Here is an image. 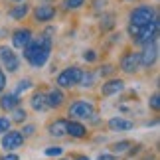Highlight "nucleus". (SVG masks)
Segmentation results:
<instances>
[{
  "mask_svg": "<svg viewBox=\"0 0 160 160\" xmlns=\"http://www.w3.org/2000/svg\"><path fill=\"white\" fill-rule=\"evenodd\" d=\"M52 32H53L52 28L46 30L38 40H32L24 48V59L32 67H36V69L44 67L48 63V59H50V52H52V36L50 34Z\"/></svg>",
  "mask_w": 160,
  "mask_h": 160,
  "instance_id": "nucleus-1",
  "label": "nucleus"
},
{
  "mask_svg": "<svg viewBox=\"0 0 160 160\" xmlns=\"http://www.w3.org/2000/svg\"><path fill=\"white\" fill-rule=\"evenodd\" d=\"M158 26H160L158 20H154L152 24H148V26H142V28L131 26V24H128V34L132 36V40L137 42V44L144 46V44H150V42L158 40Z\"/></svg>",
  "mask_w": 160,
  "mask_h": 160,
  "instance_id": "nucleus-2",
  "label": "nucleus"
},
{
  "mask_svg": "<svg viewBox=\"0 0 160 160\" xmlns=\"http://www.w3.org/2000/svg\"><path fill=\"white\" fill-rule=\"evenodd\" d=\"M131 26H148V24H152L154 20H158L156 16V10L152 8V6H137L132 12H131Z\"/></svg>",
  "mask_w": 160,
  "mask_h": 160,
  "instance_id": "nucleus-3",
  "label": "nucleus"
},
{
  "mask_svg": "<svg viewBox=\"0 0 160 160\" xmlns=\"http://www.w3.org/2000/svg\"><path fill=\"white\" fill-rule=\"evenodd\" d=\"M69 115L75 121H85V119H93L95 117V105L89 101H75L69 107Z\"/></svg>",
  "mask_w": 160,
  "mask_h": 160,
  "instance_id": "nucleus-4",
  "label": "nucleus"
},
{
  "mask_svg": "<svg viewBox=\"0 0 160 160\" xmlns=\"http://www.w3.org/2000/svg\"><path fill=\"white\" fill-rule=\"evenodd\" d=\"M81 69L79 67H67V69H63L58 75V79H55V83L59 85V87H73V85L79 83V79H81Z\"/></svg>",
  "mask_w": 160,
  "mask_h": 160,
  "instance_id": "nucleus-5",
  "label": "nucleus"
},
{
  "mask_svg": "<svg viewBox=\"0 0 160 160\" xmlns=\"http://www.w3.org/2000/svg\"><path fill=\"white\" fill-rule=\"evenodd\" d=\"M0 61H2V65L8 69V73H14V71H18V67H20V58H18L16 52H12V48H8V46H0Z\"/></svg>",
  "mask_w": 160,
  "mask_h": 160,
  "instance_id": "nucleus-6",
  "label": "nucleus"
},
{
  "mask_svg": "<svg viewBox=\"0 0 160 160\" xmlns=\"http://www.w3.org/2000/svg\"><path fill=\"white\" fill-rule=\"evenodd\" d=\"M144 50L140 52V67H150V65H154V61L158 58V40L154 42H150V44H144L142 46Z\"/></svg>",
  "mask_w": 160,
  "mask_h": 160,
  "instance_id": "nucleus-7",
  "label": "nucleus"
},
{
  "mask_svg": "<svg viewBox=\"0 0 160 160\" xmlns=\"http://www.w3.org/2000/svg\"><path fill=\"white\" fill-rule=\"evenodd\" d=\"M140 67V55L137 52H128L122 55V59H121V69L125 71V73H134Z\"/></svg>",
  "mask_w": 160,
  "mask_h": 160,
  "instance_id": "nucleus-8",
  "label": "nucleus"
},
{
  "mask_svg": "<svg viewBox=\"0 0 160 160\" xmlns=\"http://www.w3.org/2000/svg\"><path fill=\"white\" fill-rule=\"evenodd\" d=\"M24 144V137L20 131H8L4 132V138H2V146L6 150H16Z\"/></svg>",
  "mask_w": 160,
  "mask_h": 160,
  "instance_id": "nucleus-9",
  "label": "nucleus"
},
{
  "mask_svg": "<svg viewBox=\"0 0 160 160\" xmlns=\"http://www.w3.org/2000/svg\"><path fill=\"white\" fill-rule=\"evenodd\" d=\"M30 42H32V30L30 28H20L12 36V44H14L16 50H24Z\"/></svg>",
  "mask_w": 160,
  "mask_h": 160,
  "instance_id": "nucleus-10",
  "label": "nucleus"
},
{
  "mask_svg": "<svg viewBox=\"0 0 160 160\" xmlns=\"http://www.w3.org/2000/svg\"><path fill=\"white\" fill-rule=\"evenodd\" d=\"M34 16H36L38 22H50V20H53V16H55V8L52 4H40L38 8H36Z\"/></svg>",
  "mask_w": 160,
  "mask_h": 160,
  "instance_id": "nucleus-11",
  "label": "nucleus"
},
{
  "mask_svg": "<svg viewBox=\"0 0 160 160\" xmlns=\"http://www.w3.org/2000/svg\"><path fill=\"white\" fill-rule=\"evenodd\" d=\"M134 125L132 121L128 119H122V117H113V119H109V128L115 132H125V131H131Z\"/></svg>",
  "mask_w": 160,
  "mask_h": 160,
  "instance_id": "nucleus-12",
  "label": "nucleus"
},
{
  "mask_svg": "<svg viewBox=\"0 0 160 160\" xmlns=\"http://www.w3.org/2000/svg\"><path fill=\"white\" fill-rule=\"evenodd\" d=\"M122 89H125V83H122L121 79H111V81L103 83L101 93L105 95V97H111V95H119Z\"/></svg>",
  "mask_w": 160,
  "mask_h": 160,
  "instance_id": "nucleus-13",
  "label": "nucleus"
},
{
  "mask_svg": "<svg viewBox=\"0 0 160 160\" xmlns=\"http://www.w3.org/2000/svg\"><path fill=\"white\" fill-rule=\"evenodd\" d=\"M67 134H69V137H75V138H83L85 134H87V128L79 121H67Z\"/></svg>",
  "mask_w": 160,
  "mask_h": 160,
  "instance_id": "nucleus-14",
  "label": "nucleus"
},
{
  "mask_svg": "<svg viewBox=\"0 0 160 160\" xmlns=\"http://www.w3.org/2000/svg\"><path fill=\"white\" fill-rule=\"evenodd\" d=\"M0 107H2L4 111H14L16 107H20V97L14 95V93L2 95L0 97Z\"/></svg>",
  "mask_w": 160,
  "mask_h": 160,
  "instance_id": "nucleus-15",
  "label": "nucleus"
},
{
  "mask_svg": "<svg viewBox=\"0 0 160 160\" xmlns=\"http://www.w3.org/2000/svg\"><path fill=\"white\" fill-rule=\"evenodd\" d=\"M65 99V95H63V91L61 89H52L50 93H46V103H48V107H59L61 103H63Z\"/></svg>",
  "mask_w": 160,
  "mask_h": 160,
  "instance_id": "nucleus-16",
  "label": "nucleus"
},
{
  "mask_svg": "<svg viewBox=\"0 0 160 160\" xmlns=\"http://www.w3.org/2000/svg\"><path fill=\"white\" fill-rule=\"evenodd\" d=\"M50 134L52 137H65L67 134V121H63V119H58L55 122H52L50 125Z\"/></svg>",
  "mask_w": 160,
  "mask_h": 160,
  "instance_id": "nucleus-17",
  "label": "nucleus"
},
{
  "mask_svg": "<svg viewBox=\"0 0 160 160\" xmlns=\"http://www.w3.org/2000/svg\"><path fill=\"white\" fill-rule=\"evenodd\" d=\"M30 105H32V109H34V111H46V109H48V103H46V93H42V91L34 93V97L30 99Z\"/></svg>",
  "mask_w": 160,
  "mask_h": 160,
  "instance_id": "nucleus-18",
  "label": "nucleus"
},
{
  "mask_svg": "<svg viewBox=\"0 0 160 160\" xmlns=\"http://www.w3.org/2000/svg\"><path fill=\"white\" fill-rule=\"evenodd\" d=\"M28 12H30V6L28 4H16L8 14H10V18H14V20H22V18H26Z\"/></svg>",
  "mask_w": 160,
  "mask_h": 160,
  "instance_id": "nucleus-19",
  "label": "nucleus"
},
{
  "mask_svg": "<svg viewBox=\"0 0 160 160\" xmlns=\"http://www.w3.org/2000/svg\"><path fill=\"white\" fill-rule=\"evenodd\" d=\"M132 142H128V140H121V142H115L113 144V152H119V154H122V152L131 150Z\"/></svg>",
  "mask_w": 160,
  "mask_h": 160,
  "instance_id": "nucleus-20",
  "label": "nucleus"
},
{
  "mask_svg": "<svg viewBox=\"0 0 160 160\" xmlns=\"http://www.w3.org/2000/svg\"><path fill=\"white\" fill-rule=\"evenodd\" d=\"M30 87H32V81H30V79H22V81L18 83V87L14 89V95H18V97H20L22 93H26V91H28Z\"/></svg>",
  "mask_w": 160,
  "mask_h": 160,
  "instance_id": "nucleus-21",
  "label": "nucleus"
},
{
  "mask_svg": "<svg viewBox=\"0 0 160 160\" xmlns=\"http://www.w3.org/2000/svg\"><path fill=\"white\" fill-rule=\"evenodd\" d=\"M85 4V0H63V6L67 10H77Z\"/></svg>",
  "mask_w": 160,
  "mask_h": 160,
  "instance_id": "nucleus-22",
  "label": "nucleus"
},
{
  "mask_svg": "<svg viewBox=\"0 0 160 160\" xmlns=\"http://www.w3.org/2000/svg\"><path fill=\"white\" fill-rule=\"evenodd\" d=\"M26 111H24L22 107H16L14 109V117H12V121H16V122H24V121H26Z\"/></svg>",
  "mask_w": 160,
  "mask_h": 160,
  "instance_id": "nucleus-23",
  "label": "nucleus"
},
{
  "mask_svg": "<svg viewBox=\"0 0 160 160\" xmlns=\"http://www.w3.org/2000/svg\"><path fill=\"white\" fill-rule=\"evenodd\" d=\"M93 79H95L93 73H81V79H79V83H81L83 87H91V85H93Z\"/></svg>",
  "mask_w": 160,
  "mask_h": 160,
  "instance_id": "nucleus-24",
  "label": "nucleus"
},
{
  "mask_svg": "<svg viewBox=\"0 0 160 160\" xmlns=\"http://www.w3.org/2000/svg\"><path fill=\"white\" fill-rule=\"evenodd\" d=\"M10 125H12V121L8 119V117H0V134L8 132L10 131Z\"/></svg>",
  "mask_w": 160,
  "mask_h": 160,
  "instance_id": "nucleus-25",
  "label": "nucleus"
},
{
  "mask_svg": "<svg viewBox=\"0 0 160 160\" xmlns=\"http://www.w3.org/2000/svg\"><path fill=\"white\" fill-rule=\"evenodd\" d=\"M63 148L61 146H52V148H46V156H61Z\"/></svg>",
  "mask_w": 160,
  "mask_h": 160,
  "instance_id": "nucleus-26",
  "label": "nucleus"
},
{
  "mask_svg": "<svg viewBox=\"0 0 160 160\" xmlns=\"http://www.w3.org/2000/svg\"><path fill=\"white\" fill-rule=\"evenodd\" d=\"M113 24H115V16L109 14V16H105V22H101V28L103 30H109V28H113Z\"/></svg>",
  "mask_w": 160,
  "mask_h": 160,
  "instance_id": "nucleus-27",
  "label": "nucleus"
},
{
  "mask_svg": "<svg viewBox=\"0 0 160 160\" xmlns=\"http://www.w3.org/2000/svg\"><path fill=\"white\" fill-rule=\"evenodd\" d=\"M148 105H150L152 109H154V111H158V109H160V97H158V93H154V95H152V97H150V101H148Z\"/></svg>",
  "mask_w": 160,
  "mask_h": 160,
  "instance_id": "nucleus-28",
  "label": "nucleus"
},
{
  "mask_svg": "<svg viewBox=\"0 0 160 160\" xmlns=\"http://www.w3.org/2000/svg\"><path fill=\"white\" fill-rule=\"evenodd\" d=\"M34 131H36V127H34V125H26L20 132H22V137L26 138V137H30V134H34Z\"/></svg>",
  "mask_w": 160,
  "mask_h": 160,
  "instance_id": "nucleus-29",
  "label": "nucleus"
},
{
  "mask_svg": "<svg viewBox=\"0 0 160 160\" xmlns=\"http://www.w3.org/2000/svg\"><path fill=\"white\" fill-rule=\"evenodd\" d=\"M83 59H85V61H95V59H97V53H95L93 50H87V52L83 53Z\"/></svg>",
  "mask_w": 160,
  "mask_h": 160,
  "instance_id": "nucleus-30",
  "label": "nucleus"
},
{
  "mask_svg": "<svg viewBox=\"0 0 160 160\" xmlns=\"http://www.w3.org/2000/svg\"><path fill=\"white\" fill-rule=\"evenodd\" d=\"M4 87H6V73H4L2 67H0V93H2Z\"/></svg>",
  "mask_w": 160,
  "mask_h": 160,
  "instance_id": "nucleus-31",
  "label": "nucleus"
},
{
  "mask_svg": "<svg viewBox=\"0 0 160 160\" xmlns=\"http://www.w3.org/2000/svg\"><path fill=\"white\" fill-rule=\"evenodd\" d=\"M113 71H115V67H113V65H105V67H101V75H111Z\"/></svg>",
  "mask_w": 160,
  "mask_h": 160,
  "instance_id": "nucleus-32",
  "label": "nucleus"
},
{
  "mask_svg": "<svg viewBox=\"0 0 160 160\" xmlns=\"http://www.w3.org/2000/svg\"><path fill=\"white\" fill-rule=\"evenodd\" d=\"M0 160H20V158H18V154H12V152H8V154H4Z\"/></svg>",
  "mask_w": 160,
  "mask_h": 160,
  "instance_id": "nucleus-33",
  "label": "nucleus"
},
{
  "mask_svg": "<svg viewBox=\"0 0 160 160\" xmlns=\"http://www.w3.org/2000/svg\"><path fill=\"white\" fill-rule=\"evenodd\" d=\"M97 160H117L113 154H99V158H97Z\"/></svg>",
  "mask_w": 160,
  "mask_h": 160,
  "instance_id": "nucleus-34",
  "label": "nucleus"
},
{
  "mask_svg": "<svg viewBox=\"0 0 160 160\" xmlns=\"http://www.w3.org/2000/svg\"><path fill=\"white\" fill-rule=\"evenodd\" d=\"M77 160H89V158H85V156H81V158H77Z\"/></svg>",
  "mask_w": 160,
  "mask_h": 160,
  "instance_id": "nucleus-35",
  "label": "nucleus"
},
{
  "mask_svg": "<svg viewBox=\"0 0 160 160\" xmlns=\"http://www.w3.org/2000/svg\"><path fill=\"white\" fill-rule=\"evenodd\" d=\"M59 160H65V158H59Z\"/></svg>",
  "mask_w": 160,
  "mask_h": 160,
  "instance_id": "nucleus-36",
  "label": "nucleus"
},
{
  "mask_svg": "<svg viewBox=\"0 0 160 160\" xmlns=\"http://www.w3.org/2000/svg\"><path fill=\"white\" fill-rule=\"evenodd\" d=\"M16 2H20V0H16Z\"/></svg>",
  "mask_w": 160,
  "mask_h": 160,
  "instance_id": "nucleus-37",
  "label": "nucleus"
}]
</instances>
